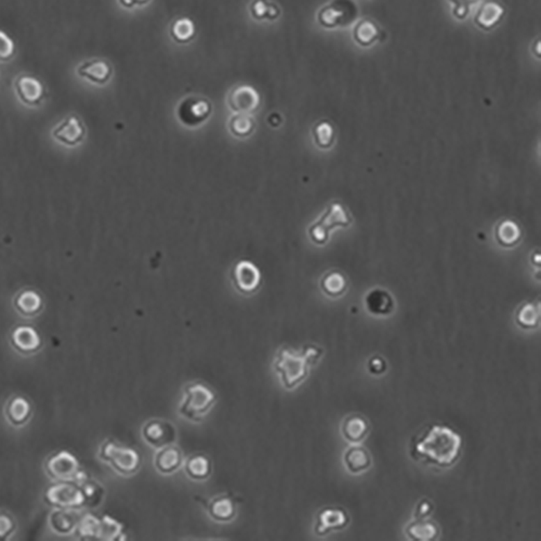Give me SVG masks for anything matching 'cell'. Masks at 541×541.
Segmentation results:
<instances>
[{
	"instance_id": "6da1fadb",
	"label": "cell",
	"mask_w": 541,
	"mask_h": 541,
	"mask_svg": "<svg viewBox=\"0 0 541 541\" xmlns=\"http://www.w3.org/2000/svg\"><path fill=\"white\" fill-rule=\"evenodd\" d=\"M462 439L452 428L434 425L416 441L413 456L441 468L453 466L462 453Z\"/></svg>"
},
{
	"instance_id": "7a4b0ae2",
	"label": "cell",
	"mask_w": 541,
	"mask_h": 541,
	"mask_svg": "<svg viewBox=\"0 0 541 541\" xmlns=\"http://www.w3.org/2000/svg\"><path fill=\"white\" fill-rule=\"evenodd\" d=\"M217 403V394L202 382H193L185 388V398L179 414L189 421L201 423Z\"/></svg>"
},
{
	"instance_id": "3957f363",
	"label": "cell",
	"mask_w": 541,
	"mask_h": 541,
	"mask_svg": "<svg viewBox=\"0 0 541 541\" xmlns=\"http://www.w3.org/2000/svg\"><path fill=\"white\" fill-rule=\"evenodd\" d=\"M274 369L286 390H294L308 375V365L304 356L287 347L277 352Z\"/></svg>"
},
{
	"instance_id": "277c9868",
	"label": "cell",
	"mask_w": 541,
	"mask_h": 541,
	"mask_svg": "<svg viewBox=\"0 0 541 541\" xmlns=\"http://www.w3.org/2000/svg\"><path fill=\"white\" fill-rule=\"evenodd\" d=\"M100 458L111 464L117 473L132 476L141 466V455L132 447L118 445L114 441H107L100 449Z\"/></svg>"
},
{
	"instance_id": "5b68a950",
	"label": "cell",
	"mask_w": 541,
	"mask_h": 541,
	"mask_svg": "<svg viewBox=\"0 0 541 541\" xmlns=\"http://www.w3.org/2000/svg\"><path fill=\"white\" fill-rule=\"evenodd\" d=\"M359 17V7L354 0H331L320 8L317 22L326 29H343L350 26Z\"/></svg>"
},
{
	"instance_id": "8992f818",
	"label": "cell",
	"mask_w": 541,
	"mask_h": 541,
	"mask_svg": "<svg viewBox=\"0 0 541 541\" xmlns=\"http://www.w3.org/2000/svg\"><path fill=\"white\" fill-rule=\"evenodd\" d=\"M349 216L345 212V209L339 204H333L328 207L327 212L324 214L323 218L320 219V221L310 228V237L314 243L323 245L327 242L328 231L336 226H347L350 224Z\"/></svg>"
},
{
	"instance_id": "52a82bcc",
	"label": "cell",
	"mask_w": 541,
	"mask_h": 541,
	"mask_svg": "<svg viewBox=\"0 0 541 541\" xmlns=\"http://www.w3.org/2000/svg\"><path fill=\"white\" fill-rule=\"evenodd\" d=\"M46 500L56 508L76 509L85 503L86 498L83 490L78 488V485L63 482L47 490Z\"/></svg>"
},
{
	"instance_id": "ba28073f",
	"label": "cell",
	"mask_w": 541,
	"mask_h": 541,
	"mask_svg": "<svg viewBox=\"0 0 541 541\" xmlns=\"http://www.w3.org/2000/svg\"><path fill=\"white\" fill-rule=\"evenodd\" d=\"M210 114L212 104L204 97H185L178 107V116L187 126L194 127L203 124Z\"/></svg>"
},
{
	"instance_id": "9c48e42d",
	"label": "cell",
	"mask_w": 541,
	"mask_h": 541,
	"mask_svg": "<svg viewBox=\"0 0 541 541\" xmlns=\"http://www.w3.org/2000/svg\"><path fill=\"white\" fill-rule=\"evenodd\" d=\"M142 437L148 445L159 449L175 442L177 430L173 423L164 420H151L142 428Z\"/></svg>"
},
{
	"instance_id": "30bf717a",
	"label": "cell",
	"mask_w": 541,
	"mask_h": 541,
	"mask_svg": "<svg viewBox=\"0 0 541 541\" xmlns=\"http://www.w3.org/2000/svg\"><path fill=\"white\" fill-rule=\"evenodd\" d=\"M49 476L61 482H74L79 471V462L71 453L62 450L52 456L47 462Z\"/></svg>"
},
{
	"instance_id": "8fae6325",
	"label": "cell",
	"mask_w": 541,
	"mask_h": 541,
	"mask_svg": "<svg viewBox=\"0 0 541 541\" xmlns=\"http://www.w3.org/2000/svg\"><path fill=\"white\" fill-rule=\"evenodd\" d=\"M350 523V517L341 508L329 507L320 510L316 517L315 534L325 536L328 533L345 528Z\"/></svg>"
},
{
	"instance_id": "7c38bea8",
	"label": "cell",
	"mask_w": 541,
	"mask_h": 541,
	"mask_svg": "<svg viewBox=\"0 0 541 541\" xmlns=\"http://www.w3.org/2000/svg\"><path fill=\"white\" fill-rule=\"evenodd\" d=\"M505 15V7L497 0H485L476 10L473 23L476 27L489 32L503 22Z\"/></svg>"
},
{
	"instance_id": "4fadbf2b",
	"label": "cell",
	"mask_w": 541,
	"mask_h": 541,
	"mask_svg": "<svg viewBox=\"0 0 541 541\" xmlns=\"http://www.w3.org/2000/svg\"><path fill=\"white\" fill-rule=\"evenodd\" d=\"M15 86L17 97L24 104L37 107L44 101V84L35 76H19L15 80Z\"/></svg>"
},
{
	"instance_id": "5bb4252c",
	"label": "cell",
	"mask_w": 541,
	"mask_h": 541,
	"mask_svg": "<svg viewBox=\"0 0 541 541\" xmlns=\"http://www.w3.org/2000/svg\"><path fill=\"white\" fill-rule=\"evenodd\" d=\"M228 103L232 111L237 114H251L259 109L260 97L253 87L240 86L232 90Z\"/></svg>"
},
{
	"instance_id": "9a60e30c",
	"label": "cell",
	"mask_w": 541,
	"mask_h": 541,
	"mask_svg": "<svg viewBox=\"0 0 541 541\" xmlns=\"http://www.w3.org/2000/svg\"><path fill=\"white\" fill-rule=\"evenodd\" d=\"M52 136L56 141L61 142L64 146H75L85 138L86 128L77 116L71 115L54 128Z\"/></svg>"
},
{
	"instance_id": "2e32d148",
	"label": "cell",
	"mask_w": 541,
	"mask_h": 541,
	"mask_svg": "<svg viewBox=\"0 0 541 541\" xmlns=\"http://www.w3.org/2000/svg\"><path fill=\"white\" fill-rule=\"evenodd\" d=\"M261 275L259 269L248 261H242L233 271V283L242 294L250 295L259 288Z\"/></svg>"
},
{
	"instance_id": "e0dca14e",
	"label": "cell",
	"mask_w": 541,
	"mask_h": 541,
	"mask_svg": "<svg viewBox=\"0 0 541 541\" xmlns=\"http://www.w3.org/2000/svg\"><path fill=\"white\" fill-rule=\"evenodd\" d=\"M77 74L90 83L104 85L112 77L113 68L109 62L93 58L80 64L77 68Z\"/></svg>"
},
{
	"instance_id": "ac0fdd59",
	"label": "cell",
	"mask_w": 541,
	"mask_h": 541,
	"mask_svg": "<svg viewBox=\"0 0 541 541\" xmlns=\"http://www.w3.org/2000/svg\"><path fill=\"white\" fill-rule=\"evenodd\" d=\"M182 464V450L173 444L157 449L154 456V466L164 476L175 473Z\"/></svg>"
},
{
	"instance_id": "d6986e66",
	"label": "cell",
	"mask_w": 541,
	"mask_h": 541,
	"mask_svg": "<svg viewBox=\"0 0 541 541\" xmlns=\"http://www.w3.org/2000/svg\"><path fill=\"white\" fill-rule=\"evenodd\" d=\"M386 36L384 31L380 29L374 19L369 17L359 19V22L353 27L352 37L353 40L359 46L367 47L373 46L376 42L382 40V37Z\"/></svg>"
},
{
	"instance_id": "ffe728a7",
	"label": "cell",
	"mask_w": 541,
	"mask_h": 541,
	"mask_svg": "<svg viewBox=\"0 0 541 541\" xmlns=\"http://www.w3.org/2000/svg\"><path fill=\"white\" fill-rule=\"evenodd\" d=\"M207 512L216 522L228 523L233 521L236 515V505L233 498L221 495L208 501Z\"/></svg>"
},
{
	"instance_id": "44dd1931",
	"label": "cell",
	"mask_w": 541,
	"mask_h": 541,
	"mask_svg": "<svg viewBox=\"0 0 541 541\" xmlns=\"http://www.w3.org/2000/svg\"><path fill=\"white\" fill-rule=\"evenodd\" d=\"M11 341L19 351L34 352L42 345L38 331L32 326H17L11 334Z\"/></svg>"
},
{
	"instance_id": "7402d4cb",
	"label": "cell",
	"mask_w": 541,
	"mask_h": 541,
	"mask_svg": "<svg viewBox=\"0 0 541 541\" xmlns=\"http://www.w3.org/2000/svg\"><path fill=\"white\" fill-rule=\"evenodd\" d=\"M343 462L351 473L357 474L370 468L373 458L365 447L355 445L345 450Z\"/></svg>"
},
{
	"instance_id": "603a6c76",
	"label": "cell",
	"mask_w": 541,
	"mask_h": 541,
	"mask_svg": "<svg viewBox=\"0 0 541 541\" xmlns=\"http://www.w3.org/2000/svg\"><path fill=\"white\" fill-rule=\"evenodd\" d=\"M369 427L368 421L366 418L362 415H351L345 418L343 425V434L347 441L353 444L364 441L365 437L368 434Z\"/></svg>"
},
{
	"instance_id": "cb8c5ba5",
	"label": "cell",
	"mask_w": 541,
	"mask_h": 541,
	"mask_svg": "<svg viewBox=\"0 0 541 541\" xmlns=\"http://www.w3.org/2000/svg\"><path fill=\"white\" fill-rule=\"evenodd\" d=\"M75 511L76 510L71 508H58V510H54L49 519L52 529L60 535L70 534L73 532L79 521V519L76 517Z\"/></svg>"
},
{
	"instance_id": "d4e9b609",
	"label": "cell",
	"mask_w": 541,
	"mask_h": 541,
	"mask_svg": "<svg viewBox=\"0 0 541 541\" xmlns=\"http://www.w3.org/2000/svg\"><path fill=\"white\" fill-rule=\"evenodd\" d=\"M406 535L415 541H432L439 537V528L431 519H416L406 526Z\"/></svg>"
},
{
	"instance_id": "484cf974",
	"label": "cell",
	"mask_w": 541,
	"mask_h": 541,
	"mask_svg": "<svg viewBox=\"0 0 541 541\" xmlns=\"http://www.w3.org/2000/svg\"><path fill=\"white\" fill-rule=\"evenodd\" d=\"M367 310L374 315H388L394 308L393 299L389 292L375 289L365 299Z\"/></svg>"
},
{
	"instance_id": "4316f807",
	"label": "cell",
	"mask_w": 541,
	"mask_h": 541,
	"mask_svg": "<svg viewBox=\"0 0 541 541\" xmlns=\"http://www.w3.org/2000/svg\"><path fill=\"white\" fill-rule=\"evenodd\" d=\"M185 471L187 476L192 480H205L212 474V462L205 455H193L187 459L185 464Z\"/></svg>"
},
{
	"instance_id": "83f0119b",
	"label": "cell",
	"mask_w": 541,
	"mask_h": 541,
	"mask_svg": "<svg viewBox=\"0 0 541 541\" xmlns=\"http://www.w3.org/2000/svg\"><path fill=\"white\" fill-rule=\"evenodd\" d=\"M15 306L22 315L33 316L42 311V299L33 289H26L15 297Z\"/></svg>"
},
{
	"instance_id": "f1b7e54d",
	"label": "cell",
	"mask_w": 541,
	"mask_h": 541,
	"mask_svg": "<svg viewBox=\"0 0 541 541\" xmlns=\"http://www.w3.org/2000/svg\"><path fill=\"white\" fill-rule=\"evenodd\" d=\"M170 34L178 44H187L193 40L196 34L194 23L187 17L175 19L170 29Z\"/></svg>"
},
{
	"instance_id": "f546056e",
	"label": "cell",
	"mask_w": 541,
	"mask_h": 541,
	"mask_svg": "<svg viewBox=\"0 0 541 541\" xmlns=\"http://www.w3.org/2000/svg\"><path fill=\"white\" fill-rule=\"evenodd\" d=\"M250 15L258 21H275L279 19L281 10L279 6L269 0H253V3H250Z\"/></svg>"
},
{
	"instance_id": "4dcf8cb0",
	"label": "cell",
	"mask_w": 541,
	"mask_h": 541,
	"mask_svg": "<svg viewBox=\"0 0 541 541\" xmlns=\"http://www.w3.org/2000/svg\"><path fill=\"white\" fill-rule=\"evenodd\" d=\"M31 413V405L24 398L17 396L10 400L7 408V415L10 421L15 425L24 423Z\"/></svg>"
},
{
	"instance_id": "1f68e13d",
	"label": "cell",
	"mask_w": 541,
	"mask_h": 541,
	"mask_svg": "<svg viewBox=\"0 0 541 541\" xmlns=\"http://www.w3.org/2000/svg\"><path fill=\"white\" fill-rule=\"evenodd\" d=\"M517 324L523 329H534L539 324V308L536 304H525L517 313Z\"/></svg>"
},
{
	"instance_id": "d6a6232c",
	"label": "cell",
	"mask_w": 541,
	"mask_h": 541,
	"mask_svg": "<svg viewBox=\"0 0 541 541\" xmlns=\"http://www.w3.org/2000/svg\"><path fill=\"white\" fill-rule=\"evenodd\" d=\"M256 123L249 114H236L230 120L232 134L238 138H246L255 130Z\"/></svg>"
},
{
	"instance_id": "836d02e7",
	"label": "cell",
	"mask_w": 541,
	"mask_h": 541,
	"mask_svg": "<svg viewBox=\"0 0 541 541\" xmlns=\"http://www.w3.org/2000/svg\"><path fill=\"white\" fill-rule=\"evenodd\" d=\"M521 237V231L517 224L511 221H505L498 226L496 230V238L500 245L510 247L515 245Z\"/></svg>"
},
{
	"instance_id": "e575fe53",
	"label": "cell",
	"mask_w": 541,
	"mask_h": 541,
	"mask_svg": "<svg viewBox=\"0 0 541 541\" xmlns=\"http://www.w3.org/2000/svg\"><path fill=\"white\" fill-rule=\"evenodd\" d=\"M320 287L328 296L339 297L345 292L347 283H345V277L340 273L331 272L322 279Z\"/></svg>"
},
{
	"instance_id": "d590c367",
	"label": "cell",
	"mask_w": 541,
	"mask_h": 541,
	"mask_svg": "<svg viewBox=\"0 0 541 541\" xmlns=\"http://www.w3.org/2000/svg\"><path fill=\"white\" fill-rule=\"evenodd\" d=\"M100 526H101V519L93 515H86L83 517H80L76 529H77L78 535L80 537L97 538Z\"/></svg>"
},
{
	"instance_id": "8d00e7d4",
	"label": "cell",
	"mask_w": 541,
	"mask_h": 541,
	"mask_svg": "<svg viewBox=\"0 0 541 541\" xmlns=\"http://www.w3.org/2000/svg\"><path fill=\"white\" fill-rule=\"evenodd\" d=\"M123 526L120 523L117 522L113 517L105 515L101 519V526H100L99 536L97 539L102 540H113L116 537L122 534Z\"/></svg>"
},
{
	"instance_id": "74e56055",
	"label": "cell",
	"mask_w": 541,
	"mask_h": 541,
	"mask_svg": "<svg viewBox=\"0 0 541 541\" xmlns=\"http://www.w3.org/2000/svg\"><path fill=\"white\" fill-rule=\"evenodd\" d=\"M313 136L320 148H329L334 140L333 127L327 122L318 123L313 128Z\"/></svg>"
},
{
	"instance_id": "f35d334b",
	"label": "cell",
	"mask_w": 541,
	"mask_h": 541,
	"mask_svg": "<svg viewBox=\"0 0 541 541\" xmlns=\"http://www.w3.org/2000/svg\"><path fill=\"white\" fill-rule=\"evenodd\" d=\"M17 46L13 37L0 29V62H8L15 54Z\"/></svg>"
},
{
	"instance_id": "ab89813d",
	"label": "cell",
	"mask_w": 541,
	"mask_h": 541,
	"mask_svg": "<svg viewBox=\"0 0 541 541\" xmlns=\"http://www.w3.org/2000/svg\"><path fill=\"white\" fill-rule=\"evenodd\" d=\"M449 3L454 5L453 15L457 19H466L470 15L472 7L480 3V0H448Z\"/></svg>"
},
{
	"instance_id": "60d3db41",
	"label": "cell",
	"mask_w": 541,
	"mask_h": 541,
	"mask_svg": "<svg viewBox=\"0 0 541 541\" xmlns=\"http://www.w3.org/2000/svg\"><path fill=\"white\" fill-rule=\"evenodd\" d=\"M324 350L315 345H306L302 347L300 354L306 359L308 366L315 365L320 361V357L323 356Z\"/></svg>"
},
{
	"instance_id": "b9f144b4",
	"label": "cell",
	"mask_w": 541,
	"mask_h": 541,
	"mask_svg": "<svg viewBox=\"0 0 541 541\" xmlns=\"http://www.w3.org/2000/svg\"><path fill=\"white\" fill-rule=\"evenodd\" d=\"M368 369L370 374L373 375H382L386 370V363L382 356L372 357L369 359Z\"/></svg>"
},
{
	"instance_id": "7bdbcfd3",
	"label": "cell",
	"mask_w": 541,
	"mask_h": 541,
	"mask_svg": "<svg viewBox=\"0 0 541 541\" xmlns=\"http://www.w3.org/2000/svg\"><path fill=\"white\" fill-rule=\"evenodd\" d=\"M433 511V505L429 500L423 499L416 505L415 517L416 519H427L431 515Z\"/></svg>"
},
{
	"instance_id": "ee69618b",
	"label": "cell",
	"mask_w": 541,
	"mask_h": 541,
	"mask_svg": "<svg viewBox=\"0 0 541 541\" xmlns=\"http://www.w3.org/2000/svg\"><path fill=\"white\" fill-rule=\"evenodd\" d=\"M13 528V519H10L8 515L0 513V539L7 537Z\"/></svg>"
},
{
	"instance_id": "f6af8a7d",
	"label": "cell",
	"mask_w": 541,
	"mask_h": 541,
	"mask_svg": "<svg viewBox=\"0 0 541 541\" xmlns=\"http://www.w3.org/2000/svg\"><path fill=\"white\" fill-rule=\"evenodd\" d=\"M119 3L126 9H132L136 6H144L150 3L151 0H118Z\"/></svg>"
}]
</instances>
